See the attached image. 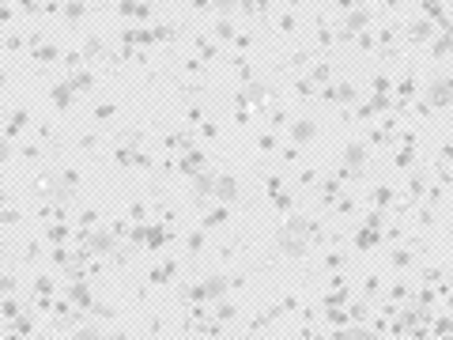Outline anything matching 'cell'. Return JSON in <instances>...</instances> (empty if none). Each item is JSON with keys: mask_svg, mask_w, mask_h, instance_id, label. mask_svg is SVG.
<instances>
[{"mask_svg": "<svg viewBox=\"0 0 453 340\" xmlns=\"http://www.w3.org/2000/svg\"><path fill=\"white\" fill-rule=\"evenodd\" d=\"M234 189H238V186H234L231 178H223V182H219V196H227V200H234V196H238Z\"/></svg>", "mask_w": 453, "mask_h": 340, "instance_id": "1", "label": "cell"}, {"mask_svg": "<svg viewBox=\"0 0 453 340\" xmlns=\"http://www.w3.org/2000/svg\"><path fill=\"white\" fill-rule=\"evenodd\" d=\"M204 291H208V295H219V291H223V280H208Z\"/></svg>", "mask_w": 453, "mask_h": 340, "instance_id": "2", "label": "cell"}]
</instances>
